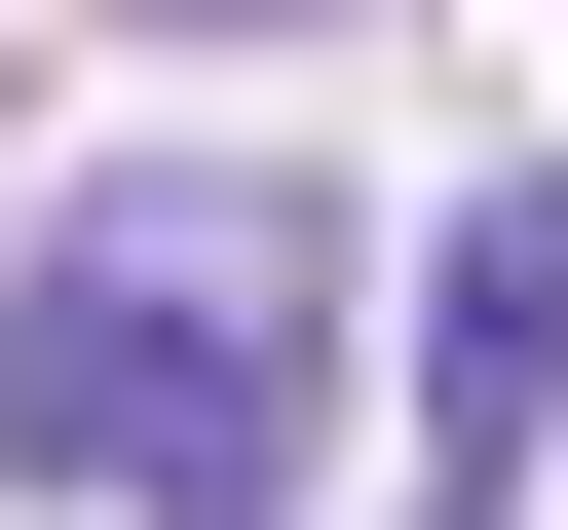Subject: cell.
Returning a JSON list of instances; mask_svg holds the SVG:
<instances>
[{"label": "cell", "mask_w": 568, "mask_h": 530, "mask_svg": "<svg viewBox=\"0 0 568 530\" xmlns=\"http://www.w3.org/2000/svg\"><path fill=\"white\" fill-rule=\"evenodd\" d=\"M342 455V227L304 190H77L0 265V492L39 530H304Z\"/></svg>", "instance_id": "6da1fadb"}, {"label": "cell", "mask_w": 568, "mask_h": 530, "mask_svg": "<svg viewBox=\"0 0 568 530\" xmlns=\"http://www.w3.org/2000/svg\"><path fill=\"white\" fill-rule=\"evenodd\" d=\"M530 417H568V152H493V190L417 227V530H455Z\"/></svg>", "instance_id": "7a4b0ae2"}, {"label": "cell", "mask_w": 568, "mask_h": 530, "mask_svg": "<svg viewBox=\"0 0 568 530\" xmlns=\"http://www.w3.org/2000/svg\"><path fill=\"white\" fill-rule=\"evenodd\" d=\"M190 39H304V0H190Z\"/></svg>", "instance_id": "3957f363"}]
</instances>
